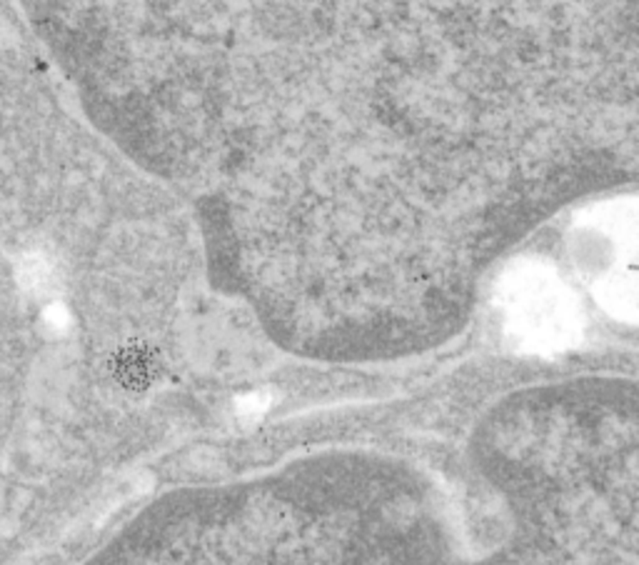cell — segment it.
<instances>
[{
	"label": "cell",
	"instance_id": "cell-1",
	"mask_svg": "<svg viewBox=\"0 0 639 565\" xmlns=\"http://www.w3.org/2000/svg\"><path fill=\"white\" fill-rule=\"evenodd\" d=\"M504 325L509 338L532 353H555L577 343L582 305L552 268L522 263L500 282Z\"/></svg>",
	"mask_w": 639,
	"mask_h": 565
}]
</instances>
